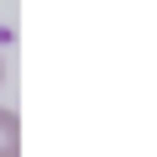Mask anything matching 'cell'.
Here are the masks:
<instances>
[{
	"instance_id": "2",
	"label": "cell",
	"mask_w": 157,
	"mask_h": 157,
	"mask_svg": "<svg viewBox=\"0 0 157 157\" xmlns=\"http://www.w3.org/2000/svg\"><path fill=\"white\" fill-rule=\"evenodd\" d=\"M0 73H6V68H0Z\"/></svg>"
},
{
	"instance_id": "1",
	"label": "cell",
	"mask_w": 157,
	"mask_h": 157,
	"mask_svg": "<svg viewBox=\"0 0 157 157\" xmlns=\"http://www.w3.org/2000/svg\"><path fill=\"white\" fill-rule=\"evenodd\" d=\"M0 157H21V115L0 105Z\"/></svg>"
}]
</instances>
